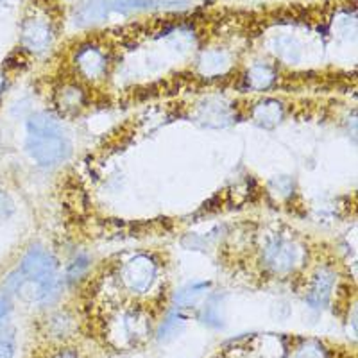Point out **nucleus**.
<instances>
[{
    "label": "nucleus",
    "instance_id": "5701e85b",
    "mask_svg": "<svg viewBox=\"0 0 358 358\" xmlns=\"http://www.w3.org/2000/svg\"><path fill=\"white\" fill-rule=\"evenodd\" d=\"M54 358H79V357L73 353L72 350H65V351H59V353H57Z\"/></svg>",
    "mask_w": 358,
    "mask_h": 358
},
{
    "label": "nucleus",
    "instance_id": "6e6552de",
    "mask_svg": "<svg viewBox=\"0 0 358 358\" xmlns=\"http://www.w3.org/2000/svg\"><path fill=\"white\" fill-rule=\"evenodd\" d=\"M251 117L257 122V126L264 127V129H274V127L283 122L285 108L276 99H265V101H260L257 106L252 108Z\"/></svg>",
    "mask_w": 358,
    "mask_h": 358
},
{
    "label": "nucleus",
    "instance_id": "7ed1b4c3",
    "mask_svg": "<svg viewBox=\"0 0 358 358\" xmlns=\"http://www.w3.org/2000/svg\"><path fill=\"white\" fill-rule=\"evenodd\" d=\"M156 274H158V265L155 258L149 255H136L120 267L118 280L127 292L134 296H143L155 285Z\"/></svg>",
    "mask_w": 358,
    "mask_h": 358
},
{
    "label": "nucleus",
    "instance_id": "412c9836",
    "mask_svg": "<svg viewBox=\"0 0 358 358\" xmlns=\"http://www.w3.org/2000/svg\"><path fill=\"white\" fill-rule=\"evenodd\" d=\"M11 312L13 306L11 301H9L8 294L0 292V328H4V326L8 324L9 319H11Z\"/></svg>",
    "mask_w": 358,
    "mask_h": 358
},
{
    "label": "nucleus",
    "instance_id": "4be33fe9",
    "mask_svg": "<svg viewBox=\"0 0 358 358\" xmlns=\"http://www.w3.org/2000/svg\"><path fill=\"white\" fill-rule=\"evenodd\" d=\"M15 357V342L8 337H0V358Z\"/></svg>",
    "mask_w": 358,
    "mask_h": 358
},
{
    "label": "nucleus",
    "instance_id": "4468645a",
    "mask_svg": "<svg viewBox=\"0 0 358 358\" xmlns=\"http://www.w3.org/2000/svg\"><path fill=\"white\" fill-rule=\"evenodd\" d=\"M57 102H59V106H62L63 111L72 113V111H78L83 108V104H85V94H83V90L79 86L69 85L59 90Z\"/></svg>",
    "mask_w": 358,
    "mask_h": 358
},
{
    "label": "nucleus",
    "instance_id": "423d86ee",
    "mask_svg": "<svg viewBox=\"0 0 358 358\" xmlns=\"http://www.w3.org/2000/svg\"><path fill=\"white\" fill-rule=\"evenodd\" d=\"M76 66L88 81H101L108 70V59L97 47L86 45L76 54Z\"/></svg>",
    "mask_w": 358,
    "mask_h": 358
},
{
    "label": "nucleus",
    "instance_id": "0eeeda50",
    "mask_svg": "<svg viewBox=\"0 0 358 358\" xmlns=\"http://www.w3.org/2000/svg\"><path fill=\"white\" fill-rule=\"evenodd\" d=\"M22 41L31 52H45L52 43V27L41 18H31L22 29Z\"/></svg>",
    "mask_w": 358,
    "mask_h": 358
},
{
    "label": "nucleus",
    "instance_id": "39448f33",
    "mask_svg": "<svg viewBox=\"0 0 358 358\" xmlns=\"http://www.w3.org/2000/svg\"><path fill=\"white\" fill-rule=\"evenodd\" d=\"M335 287V273L331 268L322 267L313 274L312 283H310L308 294H306V303L312 308H326L331 299V292Z\"/></svg>",
    "mask_w": 358,
    "mask_h": 358
},
{
    "label": "nucleus",
    "instance_id": "f03ea898",
    "mask_svg": "<svg viewBox=\"0 0 358 358\" xmlns=\"http://www.w3.org/2000/svg\"><path fill=\"white\" fill-rule=\"evenodd\" d=\"M303 262V249L287 236H273L262 249V264L271 274H289Z\"/></svg>",
    "mask_w": 358,
    "mask_h": 358
},
{
    "label": "nucleus",
    "instance_id": "f3484780",
    "mask_svg": "<svg viewBox=\"0 0 358 358\" xmlns=\"http://www.w3.org/2000/svg\"><path fill=\"white\" fill-rule=\"evenodd\" d=\"M199 319L206 326H212V328H220V326H222V313H220L219 305H215V303H208V305L201 310Z\"/></svg>",
    "mask_w": 358,
    "mask_h": 358
},
{
    "label": "nucleus",
    "instance_id": "dca6fc26",
    "mask_svg": "<svg viewBox=\"0 0 358 358\" xmlns=\"http://www.w3.org/2000/svg\"><path fill=\"white\" fill-rule=\"evenodd\" d=\"M201 69H203V72L210 73V76H213V73H219L220 70L226 69V56L220 52H208L204 54L203 57H201Z\"/></svg>",
    "mask_w": 358,
    "mask_h": 358
},
{
    "label": "nucleus",
    "instance_id": "b1692460",
    "mask_svg": "<svg viewBox=\"0 0 358 358\" xmlns=\"http://www.w3.org/2000/svg\"><path fill=\"white\" fill-rule=\"evenodd\" d=\"M6 85H8V79H6V76L2 72H0V95L4 94L6 90Z\"/></svg>",
    "mask_w": 358,
    "mask_h": 358
},
{
    "label": "nucleus",
    "instance_id": "9d476101",
    "mask_svg": "<svg viewBox=\"0 0 358 358\" xmlns=\"http://www.w3.org/2000/svg\"><path fill=\"white\" fill-rule=\"evenodd\" d=\"M210 283L203 281V283H190V285L183 287L181 290H178L174 296L176 308L179 310H190L196 308L204 297H206L208 290H210Z\"/></svg>",
    "mask_w": 358,
    "mask_h": 358
},
{
    "label": "nucleus",
    "instance_id": "f8f14e48",
    "mask_svg": "<svg viewBox=\"0 0 358 358\" xmlns=\"http://www.w3.org/2000/svg\"><path fill=\"white\" fill-rule=\"evenodd\" d=\"M185 324H187V315L183 313V310H172V312H169L167 317L163 319L162 324H159L156 338L158 341H169V338L176 337L179 331L183 330Z\"/></svg>",
    "mask_w": 358,
    "mask_h": 358
},
{
    "label": "nucleus",
    "instance_id": "a211bd4d",
    "mask_svg": "<svg viewBox=\"0 0 358 358\" xmlns=\"http://www.w3.org/2000/svg\"><path fill=\"white\" fill-rule=\"evenodd\" d=\"M296 358H326V351L319 342L310 341L297 350Z\"/></svg>",
    "mask_w": 358,
    "mask_h": 358
},
{
    "label": "nucleus",
    "instance_id": "ddd939ff",
    "mask_svg": "<svg viewBox=\"0 0 358 358\" xmlns=\"http://www.w3.org/2000/svg\"><path fill=\"white\" fill-rule=\"evenodd\" d=\"M108 4L106 2H101V0H92V2H86L85 6L76 11V20L79 25H90L97 24L102 18L108 15Z\"/></svg>",
    "mask_w": 358,
    "mask_h": 358
},
{
    "label": "nucleus",
    "instance_id": "20e7f679",
    "mask_svg": "<svg viewBox=\"0 0 358 358\" xmlns=\"http://www.w3.org/2000/svg\"><path fill=\"white\" fill-rule=\"evenodd\" d=\"M22 276L25 280L33 281H43L47 278L56 276L57 271V260L54 255H50L47 249L41 245H33L25 251V255L20 260V267H18Z\"/></svg>",
    "mask_w": 358,
    "mask_h": 358
},
{
    "label": "nucleus",
    "instance_id": "6ab92c4d",
    "mask_svg": "<svg viewBox=\"0 0 358 358\" xmlns=\"http://www.w3.org/2000/svg\"><path fill=\"white\" fill-rule=\"evenodd\" d=\"M70 317H66L65 313H56L52 319H50V328H52L54 335H65L66 331H70L72 324H70Z\"/></svg>",
    "mask_w": 358,
    "mask_h": 358
},
{
    "label": "nucleus",
    "instance_id": "2eb2a0df",
    "mask_svg": "<svg viewBox=\"0 0 358 358\" xmlns=\"http://www.w3.org/2000/svg\"><path fill=\"white\" fill-rule=\"evenodd\" d=\"M88 267H90V257L88 255H85V252H81V255H78V257L70 262L69 268H66V281H70V283L79 281L86 274Z\"/></svg>",
    "mask_w": 358,
    "mask_h": 358
},
{
    "label": "nucleus",
    "instance_id": "9b49d317",
    "mask_svg": "<svg viewBox=\"0 0 358 358\" xmlns=\"http://www.w3.org/2000/svg\"><path fill=\"white\" fill-rule=\"evenodd\" d=\"M244 81L248 88L255 90V92H264V90H268L274 85L276 72H274L273 66L265 65V63H257V65H252L248 70Z\"/></svg>",
    "mask_w": 358,
    "mask_h": 358
},
{
    "label": "nucleus",
    "instance_id": "aec40b11",
    "mask_svg": "<svg viewBox=\"0 0 358 358\" xmlns=\"http://www.w3.org/2000/svg\"><path fill=\"white\" fill-rule=\"evenodd\" d=\"M15 210L17 208H15V201L11 199V196L0 190V222L11 219L15 215Z\"/></svg>",
    "mask_w": 358,
    "mask_h": 358
},
{
    "label": "nucleus",
    "instance_id": "f257e3e1",
    "mask_svg": "<svg viewBox=\"0 0 358 358\" xmlns=\"http://www.w3.org/2000/svg\"><path fill=\"white\" fill-rule=\"evenodd\" d=\"M25 129L27 155L41 167H54L72 155V142L57 118L50 113H34L29 117Z\"/></svg>",
    "mask_w": 358,
    "mask_h": 358
},
{
    "label": "nucleus",
    "instance_id": "1a4fd4ad",
    "mask_svg": "<svg viewBox=\"0 0 358 358\" xmlns=\"http://www.w3.org/2000/svg\"><path fill=\"white\" fill-rule=\"evenodd\" d=\"M197 120H199V124H203V126H208V127L228 126V124H231L233 120L231 108H228L220 101H215V99H210V101L201 104Z\"/></svg>",
    "mask_w": 358,
    "mask_h": 358
}]
</instances>
